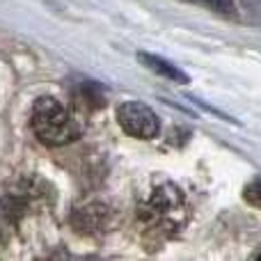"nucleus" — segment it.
<instances>
[{"mask_svg": "<svg viewBox=\"0 0 261 261\" xmlns=\"http://www.w3.org/2000/svg\"><path fill=\"white\" fill-rule=\"evenodd\" d=\"M138 218L153 234L174 236L188 220V204L174 184H163L138 206Z\"/></svg>", "mask_w": 261, "mask_h": 261, "instance_id": "1", "label": "nucleus"}, {"mask_svg": "<svg viewBox=\"0 0 261 261\" xmlns=\"http://www.w3.org/2000/svg\"><path fill=\"white\" fill-rule=\"evenodd\" d=\"M30 124L35 135L48 147H62V144L76 140L78 133H81L76 119L53 96H39L35 101Z\"/></svg>", "mask_w": 261, "mask_h": 261, "instance_id": "2", "label": "nucleus"}, {"mask_svg": "<svg viewBox=\"0 0 261 261\" xmlns=\"http://www.w3.org/2000/svg\"><path fill=\"white\" fill-rule=\"evenodd\" d=\"M117 122L119 126L126 130L128 135L140 140H151L158 135V117L149 106L140 103V101H126L119 106L117 110Z\"/></svg>", "mask_w": 261, "mask_h": 261, "instance_id": "3", "label": "nucleus"}, {"mask_svg": "<svg viewBox=\"0 0 261 261\" xmlns=\"http://www.w3.org/2000/svg\"><path fill=\"white\" fill-rule=\"evenodd\" d=\"M71 222L78 231H85V234L101 231L108 222V208L103 204H87V206H81L73 211Z\"/></svg>", "mask_w": 261, "mask_h": 261, "instance_id": "4", "label": "nucleus"}, {"mask_svg": "<svg viewBox=\"0 0 261 261\" xmlns=\"http://www.w3.org/2000/svg\"><path fill=\"white\" fill-rule=\"evenodd\" d=\"M138 60L147 69H151L153 73H158V76L170 78V81H174V83H188V76H186L176 64L167 62L165 58H158V55H151V53H138Z\"/></svg>", "mask_w": 261, "mask_h": 261, "instance_id": "5", "label": "nucleus"}, {"mask_svg": "<svg viewBox=\"0 0 261 261\" xmlns=\"http://www.w3.org/2000/svg\"><path fill=\"white\" fill-rule=\"evenodd\" d=\"M76 101L83 108H99V106L103 103V96L99 94V90H96L92 83H83L81 90L76 92Z\"/></svg>", "mask_w": 261, "mask_h": 261, "instance_id": "6", "label": "nucleus"}, {"mask_svg": "<svg viewBox=\"0 0 261 261\" xmlns=\"http://www.w3.org/2000/svg\"><path fill=\"white\" fill-rule=\"evenodd\" d=\"M190 3L204 5V7H208V9H213V12L222 14V16H236L234 0H190Z\"/></svg>", "mask_w": 261, "mask_h": 261, "instance_id": "7", "label": "nucleus"}, {"mask_svg": "<svg viewBox=\"0 0 261 261\" xmlns=\"http://www.w3.org/2000/svg\"><path fill=\"white\" fill-rule=\"evenodd\" d=\"M243 199H245L248 204H252V206L261 208V181H252L250 186H245Z\"/></svg>", "mask_w": 261, "mask_h": 261, "instance_id": "8", "label": "nucleus"}, {"mask_svg": "<svg viewBox=\"0 0 261 261\" xmlns=\"http://www.w3.org/2000/svg\"><path fill=\"white\" fill-rule=\"evenodd\" d=\"M252 259H261V248L257 250V252H252Z\"/></svg>", "mask_w": 261, "mask_h": 261, "instance_id": "9", "label": "nucleus"}]
</instances>
